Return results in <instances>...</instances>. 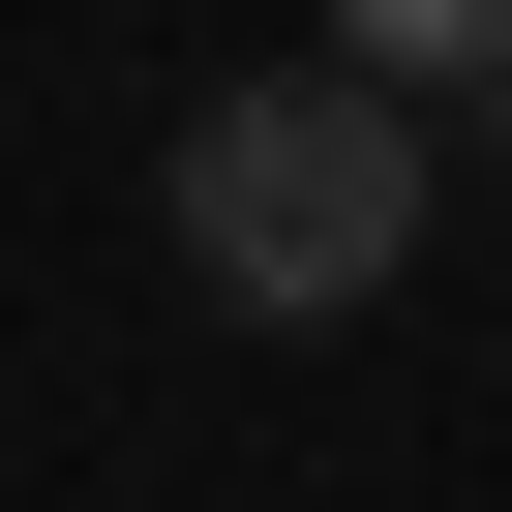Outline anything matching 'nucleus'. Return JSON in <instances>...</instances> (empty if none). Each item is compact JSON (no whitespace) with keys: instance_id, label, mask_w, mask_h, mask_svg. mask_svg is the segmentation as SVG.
Segmentation results:
<instances>
[{"instance_id":"obj_1","label":"nucleus","mask_w":512,"mask_h":512,"mask_svg":"<svg viewBox=\"0 0 512 512\" xmlns=\"http://www.w3.org/2000/svg\"><path fill=\"white\" fill-rule=\"evenodd\" d=\"M181 272L241 332H362L422 272V121L362 61H272V91H181Z\"/></svg>"},{"instance_id":"obj_2","label":"nucleus","mask_w":512,"mask_h":512,"mask_svg":"<svg viewBox=\"0 0 512 512\" xmlns=\"http://www.w3.org/2000/svg\"><path fill=\"white\" fill-rule=\"evenodd\" d=\"M332 61L392 121H512V0H332Z\"/></svg>"}]
</instances>
